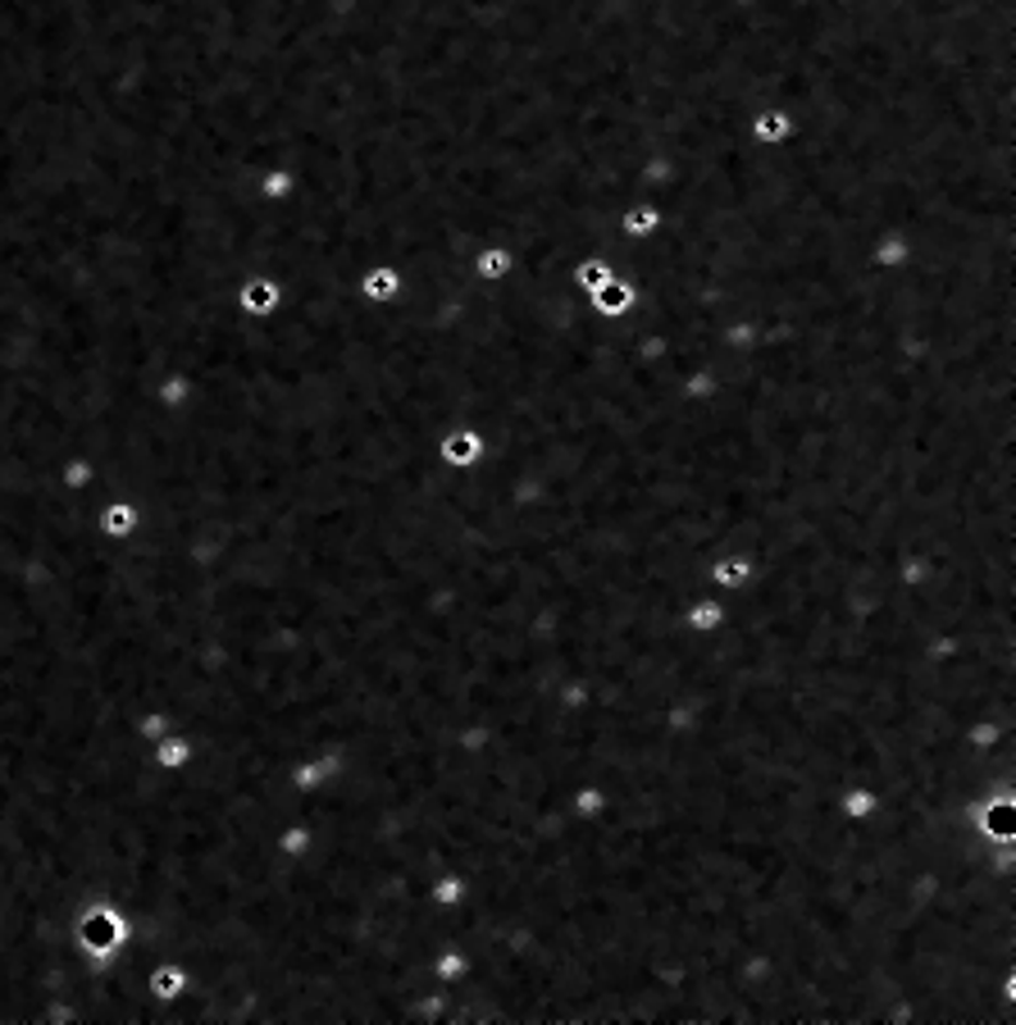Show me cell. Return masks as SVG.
Listing matches in <instances>:
<instances>
[{
	"instance_id": "52a82bcc",
	"label": "cell",
	"mask_w": 1016,
	"mask_h": 1025,
	"mask_svg": "<svg viewBox=\"0 0 1016 1025\" xmlns=\"http://www.w3.org/2000/svg\"><path fill=\"white\" fill-rule=\"evenodd\" d=\"M96 533L110 538V543H129V538L142 533V506L133 497H119V502H106L96 510Z\"/></svg>"
},
{
	"instance_id": "8992f818",
	"label": "cell",
	"mask_w": 1016,
	"mask_h": 1025,
	"mask_svg": "<svg viewBox=\"0 0 1016 1025\" xmlns=\"http://www.w3.org/2000/svg\"><path fill=\"white\" fill-rule=\"evenodd\" d=\"M639 301H643V288L633 284V278H620V274H612L597 292H589V305L602 319H625L629 311H639Z\"/></svg>"
},
{
	"instance_id": "9a60e30c",
	"label": "cell",
	"mask_w": 1016,
	"mask_h": 1025,
	"mask_svg": "<svg viewBox=\"0 0 1016 1025\" xmlns=\"http://www.w3.org/2000/svg\"><path fill=\"white\" fill-rule=\"evenodd\" d=\"M96 466H92V460H69V466H64V489L69 493H78V489H92V483H96Z\"/></svg>"
},
{
	"instance_id": "7c38bea8",
	"label": "cell",
	"mask_w": 1016,
	"mask_h": 1025,
	"mask_svg": "<svg viewBox=\"0 0 1016 1025\" xmlns=\"http://www.w3.org/2000/svg\"><path fill=\"white\" fill-rule=\"evenodd\" d=\"M470 274H474L484 288H501L506 278L516 274V251H511V246H484V251H474Z\"/></svg>"
},
{
	"instance_id": "7a4b0ae2",
	"label": "cell",
	"mask_w": 1016,
	"mask_h": 1025,
	"mask_svg": "<svg viewBox=\"0 0 1016 1025\" xmlns=\"http://www.w3.org/2000/svg\"><path fill=\"white\" fill-rule=\"evenodd\" d=\"M283 284H278L274 274H251V278H242V288H238V297H233V305H238V315H246V319H274L278 311H283Z\"/></svg>"
},
{
	"instance_id": "5bb4252c",
	"label": "cell",
	"mask_w": 1016,
	"mask_h": 1025,
	"mask_svg": "<svg viewBox=\"0 0 1016 1025\" xmlns=\"http://www.w3.org/2000/svg\"><path fill=\"white\" fill-rule=\"evenodd\" d=\"M297 169L292 165H283V169H269V173H261V183H256V196H265V201H274V205H283V201H292L297 196Z\"/></svg>"
},
{
	"instance_id": "8fae6325",
	"label": "cell",
	"mask_w": 1016,
	"mask_h": 1025,
	"mask_svg": "<svg viewBox=\"0 0 1016 1025\" xmlns=\"http://www.w3.org/2000/svg\"><path fill=\"white\" fill-rule=\"evenodd\" d=\"M616 224H620V238L643 246L648 238H656V228L666 224V215H662V205H656V201H639V205H625Z\"/></svg>"
},
{
	"instance_id": "6da1fadb",
	"label": "cell",
	"mask_w": 1016,
	"mask_h": 1025,
	"mask_svg": "<svg viewBox=\"0 0 1016 1025\" xmlns=\"http://www.w3.org/2000/svg\"><path fill=\"white\" fill-rule=\"evenodd\" d=\"M129 939H133V926L114 903H87L78 916H73V943H78V953L92 957L106 976H110V962L129 948Z\"/></svg>"
},
{
	"instance_id": "9c48e42d",
	"label": "cell",
	"mask_w": 1016,
	"mask_h": 1025,
	"mask_svg": "<svg viewBox=\"0 0 1016 1025\" xmlns=\"http://www.w3.org/2000/svg\"><path fill=\"white\" fill-rule=\"evenodd\" d=\"M355 292H361L365 301H374V305H388V301H397L406 292V274L392 261H378V265H370L361 278H355Z\"/></svg>"
},
{
	"instance_id": "3957f363",
	"label": "cell",
	"mask_w": 1016,
	"mask_h": 1025,
	"mask_svg": "<svg viewBox=\"0 0 1016 1025\" xmlns=\"http://www.w3.org/2000/svg\"><path fill=\"white\" fill-rule=\"evenodd\" d=\"M484 456H488V438L474 424H461V429H451V433H443V438H438V460L451 474H470Z\"/></svg>"
},
{
	"instance_id": "5b68a950",
	"label": "cell",
	"mask_w": 1016,
	"mask_h": 1025,
	"mask_svg": "<svg viewBox=\"0 0 1016 1025\" xmlns=\"http://www.w3.org/2000/svg\"><path fill=\"white\" fill-rule=\"evenodd\" d=\"M748 133H752L757 146H789V142L802 133V119H798L789 106H766V110L752 114Z\"/></svg>"
},
{
	"instance_id": "4fadbf2b",
	"label": "cell",
	"mask_w": 1016,
	"mask_h": 1025,
	"mask_svg": "<svg viewBox=\"0 0 1016 1025\" xmlns=\"http://www.w3.org/2000/svg\"><path fill=\"white\" fill-rule=\"evenodd\" d=\"M679 620H684V629L689 634H698V638H711V634H721L725 625H729V611H725V602H716V598H693L689 606L679 611Z\"/></svg>"
},
{
	"instance_id": "277c9868",
	"label": "cell",
	"mask_w": 1016,
	"mask_h": 1025,
	"mask_svg": "<svg viewBox=\"0 0 1016 1025\" xmlns=\"http://www.w3.org/2000/svg\"><path fill=\"white\" fill-rule=\"evenodd\" d=\"M142 989H146V998H150V1003H156V1008L165 1012V1021H169L173 1003L192 989V976H188V966H178V962H156V966H150L146 976H142Z\"/></svg>"
},
{
	"instance_id": "30bf717a",
	"label": "cell",
	"mask_w": 1016,
	"mask_h": 1025,
	"mask_svg": "<svg viewBox=\"0 0 1016 1025\" xmlns=\"http://www.w3.org/2000/svg\"><path fill=\"white\" fill-rule=\"evenodd\" d=\"M192 757H196L192 738H188V734H178V729H169V734H160L156 743H150V765H156V771H165V775L188 771Z\"/></svg>"
},
{
	"instance_id": "ba28073f",
	"label": "cell",
	"mask_w": 1016,
	"mask_h": 1025,
	"mask_svg": "<svg viewBox=\"0 0 1016 1025\" xmlns=\"http://www.w3.org/2000/svg\"><path fill=\"white\" fill-rule=\"evenodd\" d=\"M834 807H839V816L848 820V825H871V820H880V811H884V798H880L875 784H844Z\"/></svg>"
}]
</instances>
